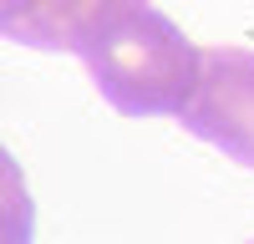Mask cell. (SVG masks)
Segmentation results:
<instances>
[{"label":"cell","mask_w":254,"mask_h":244,"mask_svg":"<svg viewBox=\"0 0 254 244\" xmlns=\"http://www.w3.org/2000/svg\"><path fill=\"white\" fill-rule=\"evenodd\" d=\"M147 0H0V31L36 51H81Z\"/></svg>","instance_id":"3"},{"label":"cell","mask_w":254,"mask_h":244,"mask_svg":"<svg viewBox=\"0 0 254 244\" xmlns=\"http://www.w3.org/2000/svg\"><path fill=\"white\" fill-rule=\"evenodd\" d=\"M87 66L122 117H183L203 76V51L168 15L137 5L87 46Z\"/></svg>","instance_id":"1"},{"label":"cell","mask_w":254,"mask_h":244,"mask_svg":"<svg viewBox=\"0 0 254 244\" xmlns=\"http://www.w3.org/2000/svg\"><path fill=\"white\" fill-rule=\"evenodd\" d=\"M183 127L214 142L224 158L254 168V51L214 46L203 51V76L183 107Z\"/></svg>","instance_id":"2"},{"label":"cell","mask_w":254,"mask_h":244,"mask_svg":"<svg viewBox=\"0 0 254 244\" xmlns=\"http://www.w3.org/2000/svg\"><path fill=\"white\" fill-rule=\"evenodd\" d=\"M249 244H254V239H249Z\"/></svg>","instance_id":"4"}]
</instances>
